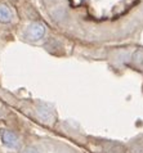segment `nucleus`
Returning a JSON list of instances; mask_svg holds the SVG:
<instances>
[{
  "instance_id": "nucleus-1",
  "label": "nucleus",
  "mask_w": 143,
  "mask_h": 153,
  "mask_svg": "<svg viewBox=\"0 0 143 153\" xmlns=\"http://www.w3.org/2000/svg\"><path fill=\"white\" fill-rule=\"evenodd\" d=\"M45 33V27L44 25H41L39 22H34L28 26L27 30V36L30 40H40Z\"/></svg>"
},
{
  "instance_id": "nucleus-6",
  "label": "nucleus",
  "mask_w": 143,
  "mask_h": 153,
  "mask_svg": "<svg viewBox=\"0 0 143 153\" xmlns=\"http://www.w3.org/2000/svg\"><path fill=\"white\" fill-rule=\"evenodd\" d=\"M124 147L120 144H111L110 147V153H124Z\"/></svg>"
},
{
  "instance_id": "nucleus-4",
  "label": "nucleus",
  "mask_w": 143,
  "mask_h": 153,
  "mask_svg": "<svg viewBox=\"0 0 143 153\" xmlns=\"http://www.w3.org/2000/svg\"><path fill=\"white\" fill-rule=\"evenodd\" d=\"M12 12L7 5L0 4V22L1 23H9L12 21Z\"/></svg>"
},
{
  "instance_id": "nucleus-3",
  "label": "nucleus",
  "mask_w": 143,
  "mask_h": 153,
  "mask_svg": "<svg viewBox=\"0 0 143 153\" xmlns=\"http://www.w3.org/2000/svg\"><path fill=\"white\" fill-rule=\"evenodd\" d=\"M36 114H37V117L44 122H52L54 118L52 111H50L48 107H45V105H39L36 109Z\"/></svg>"
},
{
  "instance_id": "nucleus-7",
  "label": "nucleus",
  "mask_w": 143,
  "mask_h": 153,
  "mask_svg": "<svg viewBox=\"0 0 143 153\" xmlns=\"http://www.w3.org/2000/svg\"><path fill=\"white\" fill-rule=\"evenodd\" d=\"M62 16H63V9H62V8L60 9V13H58L57 10L53 12V17H54V18H57V19H58V17H62Z\"/></svg>"
},
{
  "instance_id": "nucleus-9",
  "label": "nucleus",
  "mask_w": 143,
  "mask_h": 153,
  "mask_svg": "<svg viewBox=\"0 0 143 153\" xmlns=\"http://www.w3.org/2000/svg\"><path fill=\"white\" fill-rule=\"evenodd\" d=\"M53 1H56V0H53Z\"/></svg>"
},
{
  "instance_id": "nucleus-5",
  "label": "nucleus",
  "mask_w": 143,
  "mask_h": 153,
  "mask_svg": "<svg viewBox=\"0 0 143 153\" xmlns=\"http://www.w3.org/2000/svg\"><path fill=\"white\" fill-rule=\"evenodd\" d=\"M133 61L137 63V65L142 66L143 65V49H137L133 54Z\"/></svg>"
},
{
  "instance_id": "nucleus-2",
  "label": "nucleus",
  "mask_w": 143,
  "mask_h": 153,
  "mask_svg": "<svg viewBox=\"0 0 143 153\" xmlns=\"http://www.w3.org/2000/svg\"><path fill=\"white\" fill-rule=\"evenodd\" d=\"M1 140H3V144L8 148H17L18 147V138L16 137L14 133L12 131H8V130H4L1 133Z\"/></svg>"
},
{
  "instance_id": "nucleus-8",
  "label": "nucleus",
  "mask_w": 143,
  "mask_h": 153,
  "mask_svg": "<svg viewBox=\"0 0 143 153\" xmlns=\"http://www.w3.org/2000/svg\"><path fill=\"white\" fill-rule=\"evenodd\" d=\"M132 153H143V148H133V152Z\"/></svg>"
}]
</instances>
